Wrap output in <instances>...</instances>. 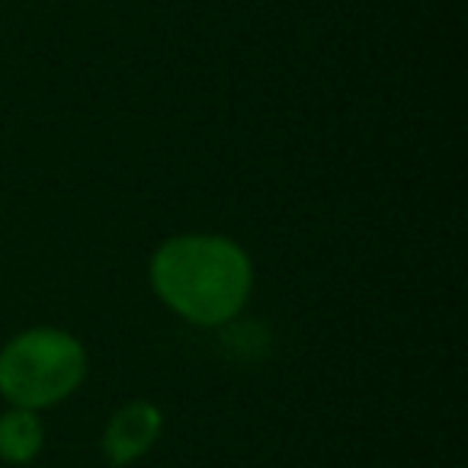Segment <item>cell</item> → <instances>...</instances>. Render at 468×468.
<instances>
[{"label":"cell","instance_id":"6da1fadb","mask_svg":"<svg viewBox=\"0 0 468 468\" xmlns=\"http://www.w3.org/2000/svg\"><path fill=\"white\" fill-rule=\"evenodd\" d=\"M254 270L241 248L215 234H183L151 261V286L193 324H225L250 295Z\"/></svg>","mask_w":468,"mask_h":468},{"label":"cell","instance_id":"7a4b0ae2","mask_svg":"<svg viewBox=\"0 0 468 468\" xmlns=\"http://www.w3.org/2000/svg\"><path fill=\"white\" fill-rule=\"evenodd\" d=\"M87 372L84 346L65 331L36 327L0 350V395L14 408H48L68 398Z\"/></svg>","mask_w":468,"mask_h":468},{"label":"cell","instance_id":"3957f363","mask_svg":"<svg viewBox=\"0 0 468 468\" xmlns=\"http://www.w3.org/2000/svg\"><path fill=\"white\" fill-rule=\"evenodd\" d=\"M161 433V410L148 401L125 404L122 410H116V417L110 420L103 436V449L116 465L129 459H138L142 452H148L151 442Z\"/></svg>","mask_w":468,"mask_h":468},{"label":"cell","instance_id":"277c9868","mask_svg":"<svg viewBox=\"0 0 468 468\" xmlns=\"http://www.w3.org/2000/svg\"><path fill=\"white\" fill-rule=\"evenodd\" d=\"M42 449V423L33 410L14 408L0 417V459L29 462Z\"/></svg>","mask_w":468,"mask_h":468}]
</instances>
